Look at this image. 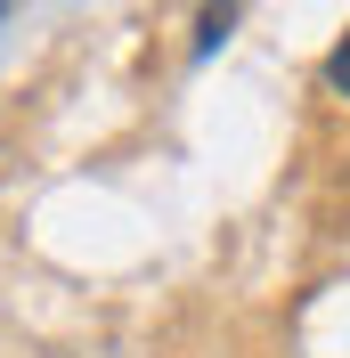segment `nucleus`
Returning <instances> with one entry per match:
<instances>
[{
    "instance_id": "obj_1",
    "label": "nucleus",
    "mask_w": 350,
    "mask_h": 358,
    "mask_svg": "<svg viewBox=\"0 0 350 358\" xmlns=\"http://www.w3.org/2000/svg\"><path fill=\"white\" fill-rule=\"evenodd\" d=\"M228 33H237V8H204V17H196V49H204V57H212Z\"/></svg>"
},
{
    "instance_id": "obj_2",
    "label": "nucleus",
    "mask_w": 350,
    "mask_h": 358,
    "mask_svg": "<svg viewBox=\"0 0 350 358\" xmlns=\"http://www.w3.org/2000/svg\"><path fill=\"white\" fill-rule=\"evenodd\" d=\"M326 90H334V98H350V33L326 49Z\"/></svg>"
},
{
    "instance_id": "obj_3",
    "label": "nucleus",
    "mask_w": 350,
    "mask_h": 358,
    "mask_svg": "<svg viewBox=\"0 0 350 358\" xmlns=\"http://www.w3.org/2000/svg\"><path fill=\"white\" fill-rule=\"evenodd\" d=\"M0 24H8V8H0Z\"/></svg>"
}]
</instances>
